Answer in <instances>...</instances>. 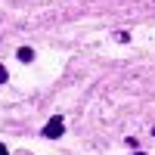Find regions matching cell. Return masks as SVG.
Listing matches in <instances>:
<instances>
[{
    "label": "cell",
    "instance_id": "6da1fadb",
    "mask_svg": "<svg viewBox=\"0 0 155 155\" xmlns=\"http://www.w3.org/2000/svg\"><path fill=\"white\" fill-rule=\"evenodd\" d=\"M62 134H65V118H62V115H53V118L44 124V130H41V137H47V140H56Z\"/></svg>",
    "mask_w": 155,
    "mask_h": 155
},
{
    "label": "cell",
    "instance_id": "7a4b0ae2",
    "mask_svg": "<svg viewBox=\"0 0 155 155\" xmlns=\"http://www.w3.org/2000/svg\"><path fill=\"white\" fill-rule=\"evenodd\" d=\"M16 56H19V62H31V59H34V50H31V47H19Z\"/></svg>",
    "mask_w": 155,
    "mask_h": 155
},
{
    "label": "cell",
    "instance_id": "3957f363",
    "mask_svg": "<svg viewBox=\"0 0 155 155\" xmlns=\"http://www.w3.org/2000/svg\"><path fill=\"white\" fill-rule=\"evenodd\" d=\"M115 41H121V44H127V41H130V34H127V31H118V34H115Z\"/></svg>",
    "mask_w": 155,
    "mask_h": 155
},
{
    "label": "cell",
    "instance_id": "277c9868",
    "mask_svg": "<svg viewBox=\"0 0 155 155\" xmlns=\"http://www.w3.org/2000/svg\"><path fill=\"white\" fill-rule=\"evenodd\" d=\"M6 78H9L6 74V65H0V84H6Z\"/></svg>",
    "mask_w": 155,
    "mask_h": 155
},
{
    "label": "cell",
    "instance_id": "5b68a950",
    "mask_svg": "<svg viewBox=\"0 0 155 155\" xmlns=\"http://www.w3.org/2000/svg\"><path fill=\"white\" fill-rule=\"evenodd\" d=\"M0 155H6V146H3V143H0Z\"/></svg>",
    "mask_w": 155,
    "mask_h": 155
},
{
    "label": "cell",
    "instance_id": "8992f818",
    "mask_svg": "<svg viewBox=\"0 0 155 155\" xmlns=\"http://www.w3.org/2000/svg\"><path fill=\"white\" fill-rule=\"evenodd\" d=\"M134 155H146V152H134Z\"/></svg>",
    "mask_w": 155,
    "mask_h": 155
},
{
    "label": "cell",
    "instance_id": "52a82bcc",
    "mask_svg": "<svg viewBox=\"0 0 155 155\" xmlns=\"http://www.w3.org/2000/svg\"><path fill=\"white\" fill-rule=\"evenodd\" d=\"M152 137H155V130H152Z\"/></svg>",
    "mask_w": 155,
    "mask_h": 155
}]
</instances>
